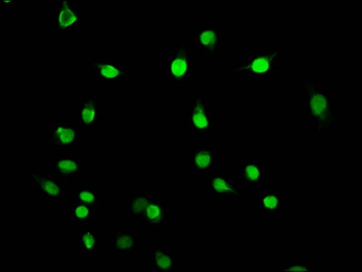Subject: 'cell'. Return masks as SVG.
Returning <instances> with one entry per match:
<instances>
[{
  "label": "cell",
  "instance_id": "7",
  "mask_svg": "<svg viewBox=\"0 0 362 272\" xmlns=\"http://www.w3.org/2000/svg\"><path fill=\"white\" fill-rule=\"evenodd\" d=\"M189 130L204 138H211L220 125V104L207 100L204 96L190 98L189 102Z\"/></svg>",
  "mask_w": 362,
  "mask_h": 272
},
{
  "label": "cell",
  "instance_id": "15",
  "mask_svg": "<svg viewBox=\"0 0 362 272\" xmlns=\"http://www.w3.org/2000/svg\"><path fill=\"white\" fill-rule=\"evenodd\" d=\"M218 145H192L189 150V173L192 175H207L220 169Z\"/></svg>",
  "mask_w": 362,
  "mask_h": 272
},
{
  "label": "cell",
  "instance_id": "5",
  "mask_svg": "<svg viewBox=\"0 0 362 272\" xmlns=\"http://www.w3.org/2000/svg\"><path fill=\"white\" fill-rule=\"evenodd\" d=\"M203 202L205 204H244L247 190L228 173L214 172L203 176Z\"/></svg>",
  "mask_w": 362,
  "mask_h": 272
},
{
  "label": "cell",
  "instance_id": "9",
  "mask_svg": "<svg viewBox=\"0 0 362 272\" xmlns=\"http://www.w3.org/2000/svg\"><path fill=\"white\" fill-rule=\"evenodd\" d=\"M173 202L161 201V197L152 200L139 218V225L145 232L152 233H173L176 229V213Z\"/></svg>",
  "mask_w": 362,
  "mask_h": 272
},
{
  "label": "cell",
  "instance_id": "19",
  "mask_svg": "<svg viewBox=\"0 0 362 272\" xmlns=\"http://www.w3.org/2000/svg\"><path fill=\"white\" fill-rule=\"evenodd\" d=\"M45 172L62 179L71 180L77 175H87L88 161L87 159H49L47 160Z\"/></svg>",
  "mask_w": 362,
  "mask_h": 272
},
{
  "label": "cell",
  "instance_id": "24",
  "mask_svg": "<svg viewBox=\"0 0 362 272\" xmlns=\"http://www.w3.org/2000/svg\"><path fill=\"white\" fill-rule=\"evenodd\" d=\"M16 1L13 0H1L0 1V14L2 16L15 15Z\"/></svg>",
  "mask_w": 362,
  "mask_h": 272
},
{
  "label": "cell",
  "instance_id": "12",
  "mask_svg": "<svg viewBox=\"0 0 362 272\" xmlns=\"http://www.w3.org/2000/svg\"><path fill=\"white\" fill-rule=\"evenodd\" d=\"M88 0H60L59 34L60 37L74 30L88 27Z\"/></svg>",
  "mask_w": 362,
  "mask_h": 272
},
{
  "label": "cell",
  "instance_id": "2",
  "mask_svg": "<svg viewBox=\"0 0 362 272\" xmlns=\"http://www.w3.org/2000/svg\"><path fill=\"white\" fill-rule=\"evenodd\" d=\"M335 88L323 85L319 73H308L305 81V129L329 132L335 129Z\"/></svg>",
  "mask_w": 362,
  "mask_h": 272
},
{
  "label": "cell",
  "instance_id": "14",
  "mask_svg": "<svg viewBox=\"0 0 362 272\" xmlns=\"http://www.w3.org/2000/svg\"><path fill=\"white\" fill-rule=\"evenodd\" d=\"M231 175L247 191H262L264 188V162L262 159L235 158Z\"/></svg>",
  "mask_w": 362,
  "mask_h": 272
},
{
  "label": "cell",
  "instance_id": "4",
  "mask_svg": "<svg viewBox=\"0 0 362 272\" xmlns=\"http://www.w3.org/2000/svg\"><path fill=\"white\" fill-rule=\"evenodd\" d=\"M43 147H81L90 144L88 132L85 131L72 116H47L43 122Z\"/></svg>",
  "mask_w": 362,
  "mask_h": 272
},
{
  "label": "cell",
  "instance_id": "1",
  "mask_svg": "<svg viewBox=\"0 0 362 272\" xmlns=\"http://www.w3.org/2000/svg\"><path fill=\"white\" fill-rule=\"evenodd\" d=\"M284 50L276 44L249 43L245 58L234 59L233 71L246 78L250 88L275 87Z\"/></svg>",
  "mask_w": 362,
  "mask_h": 272
},
{
  "label": "cell",
  "instance_id": "20",
  "mask_svg": "<svg viewBox=\"0 0 362 272\" xmlns=\"http://www.w3.org/2000/svg\"><path fill=\"white\" fill-rule=\"evenodd\" d=\"M77 201L90 205L94 211L95 219H100L103 215V192L100 188H73L69 201Z\"/></svg>",
  "mask_w": 362,
  "mask_h": 272
},
{
  "label": "cell",
  "instance_id": "23",
  "mask_svg": "<svg viewBox=\"0 0 362 272\" xmlns=\"http://www.w3.org/2000/svg\"><path fill=\"white\" fill-rule=\"evenodd\" d=\"M322 264L320 261H284L276 264L279 271H320Z\"/></svg>",
  "mask_w": 362,
  "mask_h": 272
},
{
  "label": "cell",
  "instance_id": "22",
  "mask_svg": "<svg viewBox=\"0 0 362 272\" xmlns=\"http://www.w3.org/2000/svg\"><path fill=\"white\" fill-rule=\"evenodd\" d=\"M72 207V230L88 226L91 220L95 219L93 210L90 205L77 201H71Z\"/></svg>",
  "mask_w": 362,
  "mask_h": 272
},
{
  "label": "cell",
  "instance_id": "18",
  "mask_svg": "<svg viewBox=\"0 0 362 272\" xmlns=\"http://www.w3.org/2000/svg\"><path fill=\"white\" fill-rule=\"evenodd\" d=\"M176 252L173 247H148L146 258V271L173 272L176 268Z\"/></svg>",
  "mask_w": 362,
  "mask_h": 272
},
{
  "label": "cell",
  "instance_id": "11",
  "mask_svg": "<svg viewBox=\"0 0 362 272\" xmlns=\"http://www.w3.org/2000/svg\"><path fill=\"white\" fill-rule=\"evenodd\" d=\"M291 188H263L262 190V217L266 219H291Z\"/></svg>",
  "mask_w": 362,
  "mask_h": 272
},
{
  "label": "cell",
  "instance_id": "6",
  "mask_svg": "<svg viewBox=\"0 0 362 272\" xmlns=\"http://www.w3.org/2000/svg\"><path fill=\"white\" fill-rule=\"evenodd\" d=\"M160 85L163 88L189 87L190 49L189 44L177 43L173 55L163 56L160 62Z\"/></svg>",
  "mask_w": 362,
  "mask_h": 272
},
{
  "label": "cell",
  "instance_id": "17",
  "mask_svg": "<svg viewBox=\"0 0 362 272\" xmlns=\"http://www.w3.org/2000/svg\"><path fill=\"white\" fill-rule=\"evenodd\" d=\"M147 232H117L111 240V247L115 252L117 262L132 261L135 249L146 245Z\"/></svg>",
  "mask_w": 362,
  "mask_h": 272
},
{
  "label": "cell",
  "instance_id": "16",
  "mask_svg": "<svg viewBox=\"0 0 362 272\" xmlns=\"http://www.w3.org/2000/svg\"><path fill=\"white\" fill-rule=\"evenodd\" d=\"M189 46L195 47L204 58H220V33L217 28L199 27L190 31Z\"/></svg>",
  "mask_w": 362,
  "mask_h": 272
},
{
  "label": "cell",
  "instance_id": "10",
  "mask_svg": "<svg viewBox=\"0 0 362 272\" xmlns=\"http://www.w3.org/2000/svg\"><path fill=\"white\" fill-rule=\"evenodd\" d=\"M72 261L97 264L103 261L104 237L88 227L72 230Z\"/></svg>",
  "mask_w": 362,
  "mask_h": 272
},
{
  "label": "cell",
  "instance_id": "13",
  "mask_svg": "<svg viewBox=\"0 0 362 272\" xmlns=\"http://www.w3.org/2000/svg\"><path fill=\"white\" fill-rule=\"evenodd\" d=\"M76 122L88 132L103 131L104 110L103 101L90 94L84 100L72 104V116Z\"/></svg>",
  "mask_w": 362,
  "mask_h": 272
},
{
  "label": "cell",
  "instance_id": "3",
  "mask_svg": "<svg viewBox=\"0 0 362 272\" xmlns=\"http://www.w3.org/2000/svg\"><path fill=\"white\" fill-rule=\"evenodd\" d=\"M87 72L90 87H132V61L128 58H91Z\"/></svg>",
  "mask_w": 362,
  "mask_h": 272
},
{
  "label": "cell",
  "instance_id": "21",
  "mask_svg": "<svg viewBox=\"0 0 362 272\" xmlns=\"http://www.w3.org/2000/svg\"><path fill=\"white\" fill-rule=\"evenodd\" d=\"M161 197V190L158 188L130 189V215L138 220L145 208L152 200Z\"/></svg>",
  "mask_w": 362,
  "mask_h": 272
},
{
  "label": "cell",
  "instance_id": "8",
  "mask_svg": "<svg viewBox=\"0 0 362 272\" xmlns=\"http://www.w3.org/2000/svg\"><path fill=\"white\" fill-rule=\"evenodd\" d=\"M30 185L37 197L47 205L66 204L74 188L71 180L59 178L46 172L31 173Z\"/></svg>",
  "mask_w": 362,
  "mask_h": 272
}]
</instances>
